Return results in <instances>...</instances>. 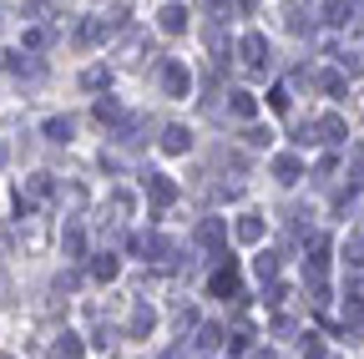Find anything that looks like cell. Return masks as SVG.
Wrapping results in <instances>:
<instances>
[{"label": "cell", "mask_w": 364, "mask_h": 359, "mask_svg": "<svg viewBox=\"0 0 364 359\" xmlns=\"http://www.w3.org/2000/svg\"><path fill=\"white\" fill-rule=\"evenodd\" d=\"M314 81H319V87H324V96H349V81L339 76V71H319Z\"/></svg>", "instance_id": "obj_15"}, {"label": "cell", "mask_w": 364, "mask_h": 359, "mask_svg": "<svg viewBox=\"0 0 364 359\" xmlns=\"http://www.w3.org/2000/svg\"><path fill=\"white\" fill-rule=\"evenodd\" d=\"M132 329H137V334H147V329H152V309H137V319H132Z\"/></svg>", "instance_id": "obj_30"}, {"label": "cell", "mask_w": 364, "mask_h": 359, "mask_svg": "<svg viewBox=\"0 0 364 359\" xmlns=\"http://www.w3.org/2000/svg\"><path fill=\"white\" fill-rule=\"evenodd\" d=\"M298 173H304V162H298L293 152H278V157H273V182L293 187V182H298Z\"/></svg>", "instance_id": "obj_8"}, {"label": "cell", "mask_w": 364, "mask_h": 359, "mask_svg": "<svg viewBox=\"0 0 364 359\" xmlns=\"http://www.w3.org/2000/svg\"><path fill=\"white\" fill-rule=\"evenodd\" d=\"M56 359H81V339H71V334H61V339H56Z\"/></svg>", "instance_id": "obj_24"}, {"label": "cell", "mask_w": 364, "mask_h": 359, "mask_svg": "<svg viewBox=\"0 0 364 359\" xmlns=\"http://www.w3.org/2000/svg\"><path fill=\"white\" fill-rule=\"evenodd\" d=\"M51 187H56V182H51V177H46V173H36V177H31V182H26V207H31V203H36V198H51Z\"/></svg>", "instance_id": "obj_18"}, {"label": "cell", "mask_w": 364, "mask_h": 359, "mask_svg": "<svg viewBox=\"0 0 364 359\" xmlns=\"http://www.w3.org/2000/svg\"><path fill=\"white\" fill-rule=\"evenodd\" d=\"M359 66H364L359 56H349V51H339V76H359Z\"/></svg>", "instance_id": "obj_28"}, {"label": "cell", "mask_w": 364, "mask_h": 359, "mask_svg": "<svg viewBox=\"0 0 364 359\" xmlns=\"http://www.w3.org/2000/svg\"><path fill=\"white\" fill-rule=\"evenodd\" d=\"M354 299H364V279H359V284H354Z\"/></svg>", "instance_id": "obj_35"}, {"label": "cell", "mask_w": 364, "mask_h": 359, "mask_svg": "<svg viewBox=\"0 0 364 359\" xmlns=\"http://www.w3.org/2000/svg\"><path fill=\"white\" fill-rule=\"evenodd\" d=\"M344 132H349V126L339 122V117H324V122L314 126V137H319V142H344Z\"/></svg>", "instance_id": "obj_14"}, {"label": "cell", "mask_w": 364, "mask_h": 359, "mask_svg": "<svg viewBox=\"0 0 364 359\" xmlns=\"http://www.w3.org/2000/svg\"><path fill=\"white\" fill-rule=\"evenodd\" d=\"M0 359H6V354H0Z\"/></svg>", "instance_id": "obj_37"}, {"label": "cell", "mask_w": 364, "mask_h": 359, "mask_svg": "<svg viewBox=\"0 0 364 359\" xmlns=\"http://www.w3.org/2000/svg\"><path fill=\"white\" fill-rule=\"evenodd\" d=\"M92 117H96L101 126H117V132H122V126H126V122H132V117H126V107H122V101H117V96H101Z\"/></svg>", "instance_id": "obj_6"}, {"label": "cell", "mask_w": 364, "mask_h": 359, "mask_svg": "<svg viewBox=\"0 0 364 359\" xmlns=\"http://www.w3.org/2000/svg\"><path fill=\"white\" fill-rule=\"evenodd\" d=\"M228 107H233V117H243V122H248L253 112H259V101H253L248 91H238V96H233V101H228Z\"/></svg>", "instance_id": "obj_23"}, {"label": "cell", "mask_w": 364, "mask_h": 359, "mask_svg": "<svg viewBox=\"0 0 364 359\" xmlns=\"http://www.w3.org/2000/svg\"><path fill=\"white\" fill-rule=\"evenodd\" d=\"M61 243H66V258H81V253H87V233H81L76 223L66 228V238H61Z\"/></svg>", "instance_id": "obj_19"}, {"label": "cell", "mask_w": 364, "mask_h": 359, "mask_svg": "<svg viewBox=\"0 0 364 359\" xmlns=\"http://www.w3.org/2000/svg\"><path fill=\"white\" fill-rule=\"evenodd\" d=\"M268 107H273V112H284V107H289V91H284V87L268 91Z\"/></svg>", "instance_id": "obj_31"}, {"label": "cell", "mask_w": 364, "mask_h": 359, "mask_svg": "<svg viewBox=\"0 0 364 359\" xmlns=\"http://www.w3.org/2000/svg\"><path fill=\"white\" fill-rule=\"evenodd\" d=\"M147 203H152L157 213H162V207H173L177 203V182L162 177V173H147Z\"/></svg>", "instance_id": "obj_3"}, {"label": "cell", "mask_w": 364, "mask_h": 359, "mask_svg": "<svg viewBox=\"0 0 364 359\" xmlns=\"http://www.w3.org/2000/svg\"><path fill=\"white\" fill-rule=\"evenodd\" d=\"M349 15H354V0H329V10H324L329 26H349Z\"/></svg>", "instance_id": "obj_16"}, {"label": "cell", "mask_w": 364, "mask_h": 359, "mask_svg": "<svg viewBox=\"0 0 364 359\" xmlns=\"http://www.w3.org/2000/svg\"><path fill=\"white\" fill-rule=\"evenodd\" d=\"M6 157H10V147H6V142H0V167H6Z\"/></svg>", "instance_id": "obj_34"}, {"label": "cell", "mask_w": 364, "mask_h": 359, "mask_svg": "<svg viewBox=\"0 0 364 359\" xmlns=\"http://www.w3.org/2000/svg\"><path fill=\"white\" fill-rule=\"evenodd\" d=\"M238 51H243V66H248V71H263V66H268V41H263L259 31H248V36L238 41Z\"/></svg>", "instance_id": "obj_4"}, {"label": "cell", "mask_w": 364, "mask_h": 359, "mask_svg": "<svg viewBox=\"0 0 364 359\" xmlns=\"http://www.w3.org/2000/svg\"><path fill=\"white\" fill-rule=\"evenodd\" d=\"M157 81H162L167 96H187V91H192V76H187L182 61H162V66H157Z\"/></svg>", "instance_id": "obj_2"}, {"label": "cell", "mask_w": 364, "mask_h": 359, "mask_svg": "<svg viewBox=\"0 0 364 359\" xmlns=\"http://www.w3.org/2000/svg\"><path fill=\"white\" fill-rule=\"evenodd\" d=\"M117 268H122V263L112 258V253H101V258H92V279H101V284H112V279H117Z\"/></svg>", "instance_id": "obj_17"}, {"label": "cell", "mask_w": 364, "mask_h": 359, "mask_svg": "<svg viewBox=\"0 0 364 359\" xmlns=\"http://www.w3.org/2000/svg\"><path fill=\"white\" fill-rule=\"evenodd\" d=\"M314 26V6H304V0H293V6H289V31L293 36H304Z\"/></svg>", "instance_id": "obj_11"}, {"label": "cell", "mask_w": 364, "mask_h": 359, "mask_svg": "<svg viewBox=\"0 0 364 359\" xmlns=\"http://www.w3.org/2000/svg\"><path fill=\"white\" fill-rule=\"evenodd\" d=\"M192 238H198L203 248H223L228 243V223L223 218H203L198 228H192Z\"/></svg>", "instance_id": "obj_5"}, {"label": "cell", "mask_w": 364, "mask_h": 359, "mask_svg": "<svg viewBox=\"0 0 364 359\" xmlns=\"http://www.w3.org/2000/svg\"><path fill=\"white\" fill-rule=\"evenodd\" d=\"M304 359H324V344H319V339H304Z\"/></svg>", "instance_id": "obj_33"}, {"label": "cell", "mask_w": 364, "mask_h": 359, "mask_svg": "<svg viewBox=\"0 0 364 359\" xmlns=\"http://www.w3.org/2000/svg\"><path fill=\"white\" fill-rule=\"evenodd\" d=\"M344 324H364V299H354V293H349V299H344Z\"/></svg>", "instance_id": "obj_25"}, {"label": "cell", "mask_w": 364, "mask_h": 359, "mask_svg": "<svg viewBox=\"0 0 364 359\" xmlns=\"http://www.w3.org/2000/svg\"><path fill=\"white\" fill-rule=\"evenodd\" d=\"M46 137H51V142H71V137H76V117H51V122H46Z\"/></svg>", "instance_id": "obj_13"}, {"label": "cell", "mask_w": 364, "mask_h": 359, "mask_svg": "<svg viewBox=\"0 0 364 359\" xmlns=\"http://www.w3.org/2000/svg\"><path fill=\"white\" fill-rule=\"evenodd\" d=\"M344 258H349L354 268H364V233H349V238H344Z\"/></svg>", "instance_id": "obj_21"}, {"label": "cell", "mask_w": 364, "mask_h": 359, "mask_svg": "<svg viewBox=\"0 0 364 359\" xmlns=\"http://www.w3.org/2000/svg\"><path fill=\"white\" fill-rule=\"evenodd\" d=\"M10 71H15L20 81H26V76H31V81H41V61H26V56H10Z\"/></svg>", "instance_id": "obj_20"}, {"label": "cell", "mask_w": 364, "mask_h": 359, "mask_svg": "<svg viewBox=\"0 0 364 359\" xmlns=\"http://www.w3.org/2000/svg\"><path fill=\"white\" fill-rule=\"evenodd\" d=\"M212 293H218V299H238V263H233V258L212 273Z\"/></svg>", "instance_id": "obj_7"}, {"label": "cell", "mask_w": 364, "mask_h": 359, "mask_svg": "<svg viewBox=\"0 0 364 359\" xmlns=\"http://www.w3.org/2000/svg\"><path fill=\"white\" fill-rule=\"evenodd\" d=\"M198 344H203V349H218V344H223V329H218V324H203Z\"/></svg>", "instance_id": "obj_27"}, {"label": "cell", "mask_w": 364, "mask_h": 359, "mask_svg": "<svg viewBox=\"0 0 364 359\" xmlns=\"http://www.w3.org/2000/svg\"><path fill=\"white\" fill-rule=\"evenodd\" d=\"M263 228H268V223H263L259 213H248V218H238V228H233V233H238V243H259Z\"/></svg>", "instance_id": "obj_12"}, {"label": "cell", "mask_w": 364, "mask_h": 359, "mask_svg": "<svg viewBox=\"0 0 364 359\" xmlns=\"http://www.w3.org/2000/svg\"><path fill=\"white\" fill-rule=\"evenodd\" d=\"M259 359H273V354H259Z\"/></svg>", "instance_id": "obj_36"}, {"label": "cell", "mask_w": 364, "mask_h": 359, "mask_svg": "<svg viewBox=\"0 0 364 359\" xmlns=\"http://www.w3.org/2000/svg\"><path fill=\"white\" fill-rule=\"evenodd\" d=\"M157 26H162L167 36H182V31H187V10H182V6H162Z\"/></svg>", "instance_id": "obj_10"}, {"label": "cell", "mask_w": 364, "mask_h": 359, "mask_svg": "<svg viewBox=\"0 0 364 359\" xmlns=\"http://www.w3.org/2000/svg\"><path fill=\"white\" fill-rule=\"evenodd\" d=\"M268 137H273V132H268V126H248V142H253V147H263Z\"/></svg>", "instance_id": "obj_32"}, {"label": "cell", "mask_w": 364, "mask_h": 359, "mask_svg": "<svg viewBox=\"0 0 364 359\" xmlns=\"http://www.w3.org/2000/svg\"><path fill=\"white\" fill-rule=\"evenodd\" d=\"M349 167H354L349 177H354V182H364V142H354V147H349Z\"/></svg>", "instance_id": "obj_26"}, {"label": "cell", "mask_w": 364, "mask_h": 359, "mask_svg": "<svg viewBox=\"0 0 364 359\" xmlns=\"http://www.w3.org/2000/svg\"><path fill=\"white\" fill-rule=\"evenodd\" d=\"M187 147H192V132H187V126H167V137H162V152H167V157H182Z\"/></svg>", "instance_id": "obj_9"}, {"label": "cell", "mask_w": 364, "mask_h": 359, "mask_svg": "<svg viewBox=\"0 0 364 359\" xmlns=\"http://www.w3.org/2000/svg\"><path fill=\"white\" fill-rule=\"evenodd\" d=\"M278 273V253H259V279H273Z\"/></svg>", "instance_id": "obj_29"}, {"label": "cell", "mask_w": 364, "mask_h": 359, "mask_svg": "<svg viewBox=\"0 0 364 359\" xmlns=\"http://www.w3.org/2000/svg\"><path fill=\"white\" fill-rule=\"evenodd\" d=\"M173 253H177V248L167 243L162 233H142V238H137V258H142V263H162V268H173Z\"/></svg>", "instance_id": "obj_1"}, {"label": "cell", "mask_w": 364, "mask_h": 359, "mask_svg": "<svg viewBox=\"0 0 364 359\" xmlns=\"http://www.w3.org/2000/svg\"><path fill=\"white\" fill-rule=\"evenodd\" d=\"M106 81H112V71H106V66H87V71H81V87H87V91L106 87Z\"/></svg>", "instance_id": "obj_22"}]
</instances>
